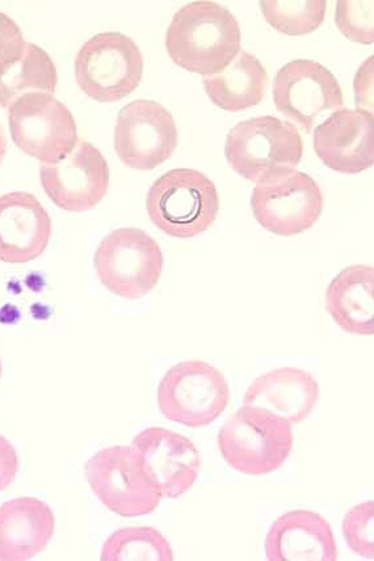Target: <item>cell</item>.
Listing matches in <instances>:
<instances>
[{
  "label": "cell",
  "instance_id": "f1b7e54d",
  "mask_svg": "<svg viewBox=\"0 0 374 561\" xmlns=\"http://www.w3.org/2000/svg\"><path fill=\"white\" fill-rule=\"evenodd\" d=\"M7 153V136L2 124H0V164H2Z\"/></svg>",
  "mask_w": 374,
  "mask_h": 561
},
{
  "label": "cell",
  "instance_id": "e0dca14e",
  "mask_svg": "<svg viewBox=\"0 0 374 561\" xmlns=\"http://www.w3.org/2000/svg\"><path fill=\"white\" fill-rule=\"evenodd\" d=\"M264 549L271 561L338 560L329 520L310 511H293L279 517L267 534Z\"/></svg>",
  "mask_w": 374,
  "mask_h": 561
},
{
  "label": "cell",
  "instance_id": "4fadbf2b",
  "mask_svg": "<svg viewBox=\"0 0 374 561\" xmlns=\"http://www.w3.org/2000/svg\"><path fill=\"white\" fill-rule=\"evenodd\" d=\"M39 182L59 209L83 213L95 208L110 188V167L103 153L86 140L61 162L42 163Z\"/></svg>",
  "mask_w": 374,
  "mask_h": 561
},
{
  "label": "cell",
  "instance_id": "8fae6325",
  "mask_svg": "<svg viewBox=\"0 0 374 561\" xmlns=\"http://www.w3.org/2000/svg\"><path fill=\"white\" fill-rule=\"evenodd\" d=\"M113 144L125 165L151 171L175 152L178 126L162 104L138 99L120 110Z\"/></svg>",
  "mask_w": 374,
  "mask_h": 561
},
{
  "label": "cell",
  "instance_id": "6da1fadb",
  "mask_svg": "<svg viewBox=\"0 0 374 561\" xmlns=\"http://www.w3.org/2000/svg\"><path fill=\"white\" fill-rule=\"evenodd\" d=\"M240 44L236 16L209 0L182 7L166 32V49L173 64L204 78L224 71L239 55Z\"/></svg>",
  "mask_w": 374,
  "mask_h": 561
},
{
  "label": "cell",
  "instance_id": "3957f363",
  "mask_svg": "<svg viewBox=\"0 0 374 561\" xmlns=\"http://www.w3.org/2000/svg\"><path fill=\"white\" fill-rule=\"evenodd\" d=\"M146 209L151 222L166 236L196 238L216 222L219 211L217 186L197 170H171L150 186Z\"/></svg>",
  "mask_w": 374,
  "mask_h": 561
},
{
  "label": "cell",
  "instance_id": "ffe728a7",
  "mask_svg": "<svg viewBox=\"0 0 374 561\" xmlns=\"http://www.w3.org/2000/svg\"><path fill=\"white\" fill-rule=\"evenodd\" d=\"M326 309L336 323L351 335L374 333V270L351 265L333 277L326 290Z\"/></svg>",
  "mask_w": 374,
  "mask_h": 561
},
{
  "label": "cell",
  "instance_id": "7a4b0ae2",
  "mask_svg": "<svg viewBox=\"0 0 374 561\" xmlns=\"http://www.w3.org/2000/svg\"><path fill=\"white\" fill-rule=\"evenodd\" d=\"M225 157L239 176L265 183L296 170L304 157V140L292 123L273 116L253 117L229 131Z\"/></svg>",
  "mask_w": 374,
  "mask_h": 561
},
{
  "label": "cell",
  "instance_id": "cb8c5ba5",
  "mask_svg": "<svg viewBox=\"0 0 374 561\" xmlns=\"http://www.w3.org/2000/svg\"><path fill=\"white\" fill-rule=\"evenodd\" d=\"M265 22L286 36H305L325 22V0H264L260 2Z\"/></svg>",
  "mask_w": 374,
  "mask_h": 561
},
{
  "label": "cell",
  "instance_id": "5b68a950",
  "mask_svg": "<svg viewBox=\"0 0 374 561\" xmlns=\"http://www.w3.org/2000/svg\"><path fill=\"white\" fill-rule=\"evenodd\" d=\"M91 490L102 504L118 516H148L158 510L162 491L132 446L100 450L84 467Z\"/></svg>",
  "mask_w": 374,
  "mask_h": 561
},
{
  "label": "cell",
  "instance_id": "44dd1931",
  "mask_svg": "<svg viewBox=\"0 0 374 561\" xmlns=\"http://www.w3.org/2000/svg\"><path fill=\"white\" fill-rule=\"evenodd\" d=\"M211 102L226 112L237 113L263 102L269 73L249 51H240L227 68L203 79Z\"/></svg>",
  "mask_w": 374,
  "mask_h": 561
},
{
  "label": "cell",
  "instance_id": "5bb4252c",
  "mask_svg": "<svg viewBox=\"0 0 374 561\" xmlns=\"http://www.w3.org/2000/svg\"><path fill=\"white\" fill-rule=\"evenodd\" d=\"M132 449L167 499L182 497L202 470V457L192 440L163 427H149L137 434Z\"/></svg>",
  "mask_w": 374,
  "mask_h": 561
},
{
  "label": "cell",
  "instance_id": "7c38bea8",
  "mask_svg": "<svg viewBox=\"0 0 374 561\" xmlns=\"http://www.w3.org/2000/svg\"><path fill=\"white\" fill-rule=\"evenodd\" d=\"M273 103L282 115L310 133L325 113L342 108V87L333 73L311 59H295L276 73Z\"/></svg>",
  "mask_w": 374,
  "mask_h": 561
},
{
  "label": "cell",
  "instance_id": "603a6c76",
  "mask_svg": "<svg viewBox=\"0 0 374 561\" xmlns=\"http://www.w3.org/2000/svg\"><path fill=\"white\" fill-rule=\"evenodd\" d=\"M103 561H172L171 545L154 527H124L105 540Z\"/></svg>",
  "mask_w": 374,
  "mask_h": 561
},
{
  "label": "cell",
  "instance_id": "d4e9b609",
  "mask_svg": "<svg viewBox=\"0 0 374 561\" xmlns=\"http://www.w3.org/2000/svg\"><path fill=\"white\" fill-rule=\"evenodd\" d=\"M343 536L350 549L359 557L374 559V503L365 501L347 512Z\"/></svg>",
  "mask_w": 374,
  "mask_h": 561
},
{
  "label": "cell",
  "instance_id": "4316f807",
  "mask_svg": "<svg viewBox=\"0 0 374 561\" xmlns=\"http://www.w3.org/2000/svg\"><path fill=\"white\" fill-rule=\"evenodd\" d=\"M25 45L20 26L9 15L0 12V77L23 57Z\"/></svg>",
  "mask_w": 374,
  "mask_h": 561
},
{
  "label": "cell",
  "instance_id": "7402d4cb",
  "mask_svg": "<svg viewBox=\"0 0 374 561\" xmlns=\"http://www.w3.org/2000/svg\"><path fill=\"white\" fill-rule=\"evenodd\" d=\"M57 84L52 57L38 45L26 43L23 57L0 77V106L9 110L18 99L32 93L55 95Z\"/></svg>",
  "mask_w": 374,
  "mask_h": 561
},
{
  "label": "cell",
  "instance_id": "484cf974",
  "mask_svg": "<svg viewBox=\"0 0 374 561\" xmlns=\"http://www.w3.org/2000/svg\"><path fill=\"white\" fill-rule=\"evenodd\" d=\"M373 0L371 2L340 0L337 3V26L351 42L363 45L373 44Z\"/></svg>",
  "mask_w": 374,
  "mask_h": 561
},
{
  "label": "cell",
  "instance_id": "83f0119b",
  "mask_svg": "<svg viewBox=\"0 0 374 561\" xmlns=\"http://www.w3.org/2000/svg\"><path fill=\"white\" fill-rule=\"evenodd\" d=\"M19 456L9 439L0 436V492L5 491L16 479L19 472Z\"/></svg>",
  "mask_w": 374,
  "mask_h": 561
},
{
  "label": "cell",
  "instance_id": "8992f818",
  "mask_svg": "<svg viewBox=\"0 0 374 561\" xmlns=\"http://www.w3.org/2000/svg\"><path fill=\"white\" fill-rule=\"evenodd\" d=\"M138 45L120 32L99 33L78 51L75 70L79 89L98 103L132 95L144 77Z\"/></svg>",
  "mask_w": 374,
  "mask_h": 561
},
{
  "label": "cell",
  "instance_id": "f546056e",
  "mask_svg": "<svg viewBox=\"0 0 374 561\" xmlns=\"http://www.w3.org/2000/svg\"><path fill=\"white\" fill-rule=\"evenodd\" d=\"M0 378H2V360H0Z\"/></svg>",
  "mask_w": 374,
  "mask_h": 561
},
{
  "label": "cell",
  "instance_id": "2e32d148",
  "mask_svg": "<svg viewBox=\"0 0 374 561\" xmlns=\"http://www.w3.org/2000/svg\"><path fill=\"white\" fill-rule=\"evenodd\" d=\"M52 218L29 192L0 197V262L26 264L42 256L52 238Z\"/></svg>",
  "mask_w": 374,
  "mask_h": 561
},
{
  "label": "cell",
  "instance_id": "30bf717a",
  "mask_svg": "<svg viewBox=\"0 0 374 561\" xmlns=\"http://www.w3.org/2000/svg\"><path fill=\"white\" fill-rule=\"evenodd\" d=\"M324 205L316 180L296 170L257 184L251 196L258 224L279 237H295L310 230L318 222Z\"/></svg>",
  "mask_w": 374,
  "mask_h": 561
},
{
  "label": "cell",
  "instance_id": "9c48e42d",
  "mask_svg": "<svg viewBox=\"0 0 374 561\" xmlns=\"http://www.w3.org/2000/svg\"><path fill=\"white\" fill-rule=\"evenodd\" d=\"M9 125L18 149L42 163L61 162L79 142L75 116L55 95L18 99L9 108Z\"/></svg>",
  "mask_w": 374,
  "mask_h": 561
},
{
  "label": "cell",
  "instance_id": "9a60e30c",
  "mask_svg": "<svg viewBox=\"0 0 374 561\" xmlns=\"http://www.w3.org/2000/svg\"><path fill=\"white\" fill-rule=\"evenodd\" d=\"M314 150L330 170L358 175L374 162L373 113L339 110L320 123L313 137Z\"/></svg>",
  "mask_w": 374,
  "mask_h": 561
},
{
  "label": "cell",
  "instance_id": "52a82bcc",
  "mask_svg": "<svg viewBox=\"0 0 374 561\" xmlns=\"http://www.w3.org/2000/svg\"><path fill=\"white\" fill-rule=\"evenodd\" d=\"M230 389L217 367L205 360H184L160 380L157 402L166 419L184 426L205 427L229 405Z\"/></svg>",
  "mask_w": 374,
  "mask_h": 561
},
{
  "label": "cell",
  "instance_id": "277c9868",
  "mask_svg": "<svg viewBox=\"0 0 374 561\" xmlns=\"http://www.w3.org/2000/svg\"><path fill=\"white\" fill-rule=\"evenodd\" d=\"M292 424L269 410L243 405L218 433L226 463L246 476L277 471L293 449Z\"/></svg>",
  "mask_w": 374,
  "mask_h": 561
},
{
  "label": "cell",
  "instance_id": "ba28073f",
  "mask_svg": "<svg viewBox=\"0 0 374 561\" xmlns=\"http://www.w3.org/2000/svg\"><path fill=\"white\" fill-rule=\"evenodd\" d=\"M100 283L116 296L139 299L159 283L163 253L149 233L135 227L106 236L93 256Z\"/></svg>",
  "mask_w": 374,
  "mask_h": 561
},
{
  "label": "cell",
  "instance_id": "d6986e66",
  "mask_svg": "<svg viewBox=\"0 0 374 561\" xmlns=\"http://www.w3.org/2000/svg\"><path fill=\"white\" fill-rule=\"evenodd\" d=\"M319 399V386L311 374L297 367H280L253 380L243 404L269 410L301 424L311 415Z\"/></svg>",
  "mask_w": 374,
  "mask_h": 561
},
{
  "label": "cell",
  "instance_id": "ac0fdd59",
  "mask_svg": "<svg viewBox=\"0 0 374 561\" xmlns=\"http://www.w3.org/2000/svg\"><path fill=\"white\" fill-rule=\"evenodd\" d=\"M56 530L52 507L35 497L0 505V561H25L48 547Z\"/></svg>",
  "mask_w": 374,
  "mask_h": 561
}]
</instances>
